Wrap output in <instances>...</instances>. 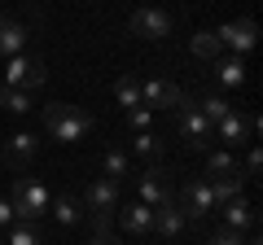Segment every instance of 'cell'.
<instances>
[{"instance_id": "6da1fadb", "label": "cell", "mask_w": 263, "mask_h": 245, "mask_svg": "<svg viewBox=\"0 0 263 245\" xmlns=\"http://www.w3.org/2000/svg\"><path fill=\"white\" fill-rule=\"evenodd\" d=\"M92 114L88 110H79V105H66V101H57V105H44V132L53 136V140H62V145H79V140H88L92 136Z\"/></svg>"}, {"instance_id": "7a4b0ae2", "label": "cell", "mask_w": 263, "mask_h": 245, "mask_svg": "<svg viewBox=\"0 0 263 245\" xmlns=\"http://www.w3.org/2000/svg\"><path fill=\"white\" fill-rule=\"evenodd\" d=\"M48 201H53V193H48L40 179H31V175L13 179L9 206H13V219H18V223H35L40 215H48Z\"/></svg>"}, {"instance_id": "3957f363", "label": "cell", "mask_w": 263, "mask_h": 245, "mask_svg": "<svg viewBox=\"0 0 263 245\" xmlns=\"http://www.w3.org/2000/svg\"><path fill=\"white\" fill-rule=\"evenodd\" d=\"M176 127H180V136L189 140V149H197V153H206L211 145H215V122L197 110V105H189V101L176 110Z\"/></svg>"}, {"instance_id": "277c9868", "label": "cell", "mask_w": 263, "mask_h": 245, "mask_svg": "<svg viewBox=\"0 0 263 245\" xmlns=\"http://www.w3.org/2000/svg\"><path fill=\"white\" fill-rule=\"evenodd\" d=\"M44 79H48L44 62H40V57L18 53V57H9V62H5L0 84H5V88H18V92H35V88H44Z\"/></svg>"}, {"instance_id": "5b68a950", "label": "cell", "mask_w": 263, "mask_h": 245, "mask_svg": "<svg viewBox=\"0 0 263 245\" xmlns=\"http://www.w3.org/2000/svg\"><path fill=\"white\" fill-rule=\"evenodd\" d=\"M176 197V189H171V171L162 167V162H149V167L136 175V201H145V206H162V201Z\"/></svg>"}, {"instance_id": "8992f818", "label": "cell", "mask_w": 263, "mask_h": 245, "mask_svg": "<svg viewBox=\"0 0 263 245\" xmlns=\"http://www.w3.org/2000/svg\"><path fill=\"white\" fill-rule=\"evenodd\" d=\"M127 31L136 39H167L171 31H176V18H171L167 9H158V5H141V9L127 18Z\"/></svg>"}, {"instance_id": "52a82bcc", "label": "cell", "mask_w": 263, "mask_h": 245, "mask_svg": "<svg viewBox=\"0 0 263 245\" xmlns=\"http://www.w3.org/2000/svg\"><path fill=\"white\" fill-rule=\"evenodd\" d=\"M176 206L184 210V219L189 223H202L206 215H215V197H211V184L206 179H184L180 184V197H176Z\"/></svg>"}, {"instance_id": "ba28073f", "label": "cell", "mask_w": 263, "mask_h": 245, "mask_svg": "<svg viewBox=\"0 0 263 245\" xmlns=\"http://www.w3.org/2000/svg\"><path fill=\"white\" fill-rule=\"evenodd\" d=\"M189 96L180 84H171V79H145L141 84V105H149V110H180Z\"/></svg>"}, {"instance_id": "9c48e42d", "label": "cell", "mask_w": 263, "mask_h": 245, "mask_svg": "<svg viewBox=\"0 0 263 245\" xmlns=\"http://www.w3.org/2000/svg\"><path fill=\"white\" fill-rule=\"evenodd\" d=\"M254 127H259V122L250 118V114H228V118H219L215 122V140L224 145V149H241V145H250L254 140Z\"/></svg>"}, {"instance_id": "30bf717a", "label": "cell", "mask_w": 263, "mask_h": 245, "mask_svg": "<svg viewBox=\"0 0 263 245\" xmlns=\"http://www.w3.org/2000/svg\"><path fill=\"white\" fill-rule=\"evenodd\" d=\"M119 197H123V184L97 175L92 184L84 189V210L88 215H114V210H119Z\"/></svg>"}, {"instance_id": "8fae6325", "label": "cell", "mask_w": 263, "mask_h": 245, "mask_svg": "<svg viewBox=\"0 0 263 245\" xmlns=\"http://www.w3.org/2000/svg\"><path fill=\"white\" fill-rule=\"evenodd\" d=\"M215 35H219V44H224V48H233V57H241V53H250V48H254L259 31H254V22H250V18H237V22H224V27H215Z\"/></svg>"}, {"instance_id": "7c38bea8", "label": "cell", "mask_w": 263, "mask_h": 245, "mask_svg": "<svg viewBox=\"0 0 263 245\" xmlns=\"http://www.w3.org/2000/svg\"><path fill=\"white\" fill-rule=\"evenodd\" d=\"M114 223H119L127 236H154V210L145 206V201H132V206L114 210Z\"/></svg>"}, {"instance_id": "4fadbf2b", "label": "cell", "mask_w": 263, "mask_h": 245, "mask_svg": "<svg viewBox=\"0 0 263 245\" xmlns=\"http://www.w3.org/2000/svg\"><path fill=\"white\" fill-rule=\"evenodd\" d=\"M184 228H189V219H184V210L176 206V197L162 201V206H154V236L176 241V236H184Z\"/></svg>"}, {"instance_id": "5bb4252c", "label": "cell", "mask_w": 263, "mask_h": 245, "mask_svg": "<svg viewBox=\"0 0 263 245\" xmlns=\"http://www.w3.org/2000/svg\"><path fill=\"white\" fill-rule=\"evenodd\" d=\"M27 39H31V31H27L22 18H0V57H5V62L18 57V53H27Z\"/></svg>"}, {"instance_id": "9a60e30c", "label": "cell", "mask_w": 263, "mask_h": 245, "mask_svg": "<svg viewBox=\"0 0 263 245\" xmlns=\"http://www.w3.org/2000/svg\"><path fill=\"white\" fill-rule=\"evenodd\" d=\"M35 153H40V140L31 132H13L9 140H5V162H9L13 171H22L27 162H35Z\"/></svg>"}, {"instance_id": "2e32d148", "label": "cell", "mask_w": 263, "mask_h": 245, "mask_svg": "<svg viewBox=\"0 0 263 245\" xmlns=\"http://www.w3.org/2000/svg\"><path fill=\"white\" fill-rule=\"evenodd\" d=\"M219 210H224V228H233V232H241V236L250 232L254 223H259V210H254L246 197H233V201H224Z\"/></svg>"}, {"instance_id": "e0dca14e", "label": "cell", "mask_w": 263, "mask_h": 245, "mask_svg": "<svg viewBox=\"0 0 263 245\" xmlns=\"http://www.w3.org/2000/svg\"><path fill=\"white\" fill-rule=\"evenodd\" d=\"M211 79L219 88H241L246 84V62L241 57H215L211 62Z\"/></svg>"}, {"instance_id": "ac0fdd59", "label": "cell", "mask_w": 263, "mask_h": 245, "mask_svg": "<svg viewBox=\"0 0 263 245\" xmlns=\"http://www.w3.org/2000/svg\"><path fill=\"white\" fill-rule=\"evenodd\" d=\"M48 210H53V219H57L62 228H75V223H84V219H88L84 201H79V197H66V193L48 201Z\"/></svg>"}, {"instance_id": "d6986e66", "label": "cell", "mask_w": 263, "mask_h": 245, "mask_svg": "<svg viewBox=\"0 0 263 245\" xmlns=\"http://www.w3.org/2000/svg\"><path fill=\"white\" fill-rule=\"evenodd\" d=\"M241 162H237L233 149H206V167H202V179H215V175H237Z\"/></svg>"}, {"instance_id": "ffe728a7", "label": "cell", "mask_w": 263, "mask_h": 245, "mask_svg": "<svg viewBox=\"0 0 263 245\" xmlns=\"http://www.w3.org/2000/svg\"><path fill=\"white\" fill-rule=\"evenodd\" d=\"M127 175H132V153H123V149H105V153H101V179L123 184Z\"/></svg>"}, {"instance_id": "44dd1931", "label": "cell", "mask_w": 263, "mask_h": 245, "mask_svg": "<svg viewBox=\"0 0 263 245\" xmlns=\"http://www.w3.org/2000/svg\"><path fill=\"white\" fill-rule=\"evenodd\" d=\"M206 184H211V197H215V206H224V201L241 197L246 175H241V171H237V175H215V179H206Z\"/></svg>"}, {"instance_id": "7402d4cb", "label": "cell", "mask_w": 263, "mask_h": 245, "mask_svg": "<svg viewBox=\"0 0 263 245\" xmlns=\"http://www.w3.org/2000/svg\"><path fill=\"white\" fill-rule=\"evenodd\" d=\"M189 53H193L197 62H215V57L224 53V44H219V35H215V31H197V35L189 39Z\"/></svg>"}, {"instance_id": "603a6c76", "label": "cell", "mask_w": 263, "mask_h": 245, "mask_svg": "<svg viewBox=\"0 0 263 245\" xmlns=\"http://www.w3.org/2000/svg\"><path fill=\"white\" fill-rule=\"evenodd\" d=\"M132 153H136V158H145V162H162L167 145H162L154 132H136V140H132Z\"/></svg>"}, {"instance_id": "cb8c5ba5", "label": "cell", "mask_w": 263, "mask_h": 245, "mask_svg": "<svg viewBox=\"0 0 263 245\" xmlns=\"http://www.w3.org/2000/svg\"><path fill=\"white\" fill-rule=\"evenodd\" d=\"M5 245H44V232L35 223H13L5 232Z\"/></svg>"}, {"instance_id": "d4e9b609", "label": "cell", "mask_w": 263, "mask_h": 245, "mask_svg": "<svg viewBox=\"0 0 263 245\" xmlns=\"http://www.w3.org/2000/svg\"><path fill=\"white\" fill-rule=\"evenodd\" d=\"M114 96H119V105H127V110H136V105H141V84H136L132 75L114 79Z\"/></svg>"}, {"instance_id": "484cf974", "label": "cell", "mask_w": 263, "mask_h": 245, "mask_svg": "<svg viewBox=\"0 0 263 245\" xmlns=\"http://www.w3.org/2000/svg\"><path fill=\"white\" fill-rule=\"evenodd\" d=\"M0 110L27 114V110H31V92H18V88H5V84H0Z\"/></svg>"}, {"instance_id": "4316f807", "label": "cell", "mask_w": 263, "mask_h": 245, "mask_svg": "<svg viewBox=\"0 0 263 245\" xmlns=\"http://www.w3.org/2000/svg\"><path fill=\"white\" fill-rule=\"evenodd\" d=\"M197 110L206 114L211 122H219V118H228V114H233V105H228L219 92H211V96H202V101H197Z\"/></svg>"}, {"instance_id": "83f0119b", "label": "cell", "mask_w": 263, "mask_h": 245, "mask_svg": "<svg viewBox=\"0 0 263 245\" xmlns=\"http://www.w3.org/2000/svg\"><path fill=\"white\" fill-rule=\"evenodd\" d=\"M149 122H154V110H149V105L127 110V127H132V132H149Z\"/></svg>"}, {"instance_id": "f1b7e54d", "label": "cell", "mask_w": 263, "mask_h": 245, "mask_svg": "<svg viewBox=\"0 0 263 245\" xmlns=\"http://www.w3.org/2000/svg\"><path fill=\"white\" fill-rule=\"evenodd\" d=\"M202 245H246V236H241V232H233V228H215V232H211Z\"/></svg>"}, {"instance_id": "f546056e", "label": "cell", "mask_w": 263, "mask_h": 245, "mask_svg": "<svg viewBox=\"0 0 263 245\" xmlns=\"http://www.w3.org/2000/svg\"><path fill=\"white\" fill-rule=\"evenodd\" d=\"M263 171V153H259V145H250V149H246V162H241V175L250 179V175H259Z\"/></svg>"}, {"instance_id": "4dcf8cb0", "label": "cell", "mask_w": 263, "mask_h": 245, "mask_svg": "<svg viewBox=\"0 0 263 245\" xmlns=\"http://www.w3.org/2000/svg\"><path fill=\"white\" fill-rule=\"evenodd\" d=\"M13 223H18V219H13V206H9V197H0V232H9Z\"/></svg>"}, {"instance_id": "1f68e13d", "label": "cell", "mask_w": 263, "mask_h": 245, "mask_svg": "<svg viewBox=\"0 0 263 245\" xmlns=\"http://www.w3.org/2000/svg\"><path fill=\"white\" fill-rule=\"evenodd\" d=\"M88 245H119V236H114V232H92Z\"/></svg>"}, {"instance_id": "d6a6232c", "label": "cell", "mask_w": 263, "mask_h": 245, "mask_svg": "<svg viewBox=\"0 0 263 245\" xmlns=\"http://www.w3.org/2000/svg\"><path fill=\"white\" fill-rule=\"evenodd\" d=\"M246 245H259V241H254V236H250V241H246Z\"/></svg>"}, {"instance_id": "836d02e7", "label": "cell", "mask_w": 263, "mask_h": 245, "mask_svg": "<svg viewBox=\"0 0 263 245\" xmlns=\"http://www.w3.org/2000/svg\"><path fill=\"white\" fill-rule=\"evenodd\" d=\"M0 245H5V241H0Z\"/></svg>"}]
</instances>
